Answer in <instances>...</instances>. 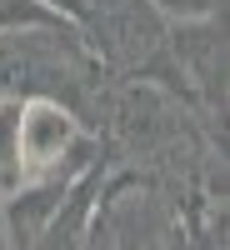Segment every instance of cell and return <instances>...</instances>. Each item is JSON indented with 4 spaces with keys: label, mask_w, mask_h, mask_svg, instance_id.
<instances>
[{
    "label": "cell",
    "mask_w": 230,
    "mask_h": 250,
    "mask_svg": "<svg viewBox=\"0 0 230 250\" xmlns=\"http://www.w3.org/2000/svg\"><path fill=\"white\" fill-rule=\"evenodd\" d=\"M105 80V65L90 55L75 25L50 30H10L0 35V100H65L85 120L90 95Z\"/></svg>",
    "instance_id": "obj_1"
},
{
    "label": "cell",
    "mask_w": 230,
    "mask_h": 250,
    "mask_svg": "<svg viewBox=\"0 0 230 250\" xmlns=\"http://www.w3.org/2000/svg\"><path fill=\"white\" fill-rule=\"evenodd\" d=\"M0 250H10V230H5V200H0Z\"/></svg>",
    "instance_id": "obj_5"
},
{
    "label": "cell",
    "mask_w": 230,
    "mask_h": 250,
    "mask_svg": "<svg viewBox=\"0 0 230 250\" xmlns=\"http://www.w3.org/2000/svg\"><path fill=\"white\" fill-rule=\"evenodd\" d=\"M160 20H215L225 15V0H150Z\"/></svg>",
    "instance_id": "obj_4"
},
{
    "label": "cell",
    "mask_w": 230,
    "mask_h": 250,
    "mask_svg": "<svg viewBox=\"0 0 230 250\" xmlns=\"http://www.w3.org/2000/svg\"><path fill=\"white\" fill-rule=\"evenodd\" d=\"M50 25H70V20H60L40 0H0V35H10V30H50Z\"/></svg>",
    "instance_id": "obj_3"
},
{
    "label": "cell",
    "mask_w": 230,
    "mask_h": 250,
    "mask_svg": "<svg viewBox=\"0 0 230 250\" xmlns=\"http://www.w3.org/2000/svg\"><path fill=\"white\" fill-rule=\"evenodd\" d=\"M95 190H100V165L75 185V190L60 200V210L40 225L35 235L15 240L10 250H85V235H90V210H95Z\"/></svg>",
    "instance_id": "obj_2"
}]
</instances>
